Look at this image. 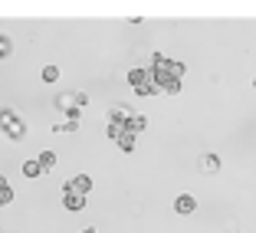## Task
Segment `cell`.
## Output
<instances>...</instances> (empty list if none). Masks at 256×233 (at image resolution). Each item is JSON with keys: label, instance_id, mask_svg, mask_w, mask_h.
Instances as JSON below:
<instances>
[{"label": "cell", "instance_id": "15", "mask_svg": "<svg viewBox=\"0 0 256 233\" xmlns=\"http://www.w3.org/2000/svg\"><path fill=\"white\" fill-rule=\"evenodd\" d=\"M108 138H112V142H118V135H125V125H112V122H108Z\"/></svg>", "mask_w": 256, "mask_h": 233}, {"label": "cell", "instance_id": "21", "mask_svg": "<svg viewBox=\"0 0 256 233\" xmlns=\"http://www.w3.org/2000/svg\"><path fill=\"white\" fill-rule=\"evenodd\" d=\"M236 233H243V230H236Z\"/></svg>", "mask_w": 256, "mask_h": 233}, {"label": "cell", "instance_id": "8", "mask_svg": "<svg viewBox=\"0 0 256 233\" xmlns=\"http://www.w3.org/2000/svg\"><path fill=\"white\" fill-rule=\"evenodd\" d=\"M40 168H43V174L46 171H53V168H56V154H53V151H40Z\"/></svg>", "mask_w": 256, "mask_h": 233}, {"label": "cell", "instance_id": "12", "mask_svg": "<svg viewBox=\"0 0 256 233\" xmlns=\"http://www.w3.org/2000/svg\"><path fill=\"white\" fill-rule=\"evenodd\" d=\"M164 69L174 76V79H181V76H184V62H178V60H168V62H164Z\"/></svg>", "mask_w": 256, "mask_h": 233}, {"label": "cell", "instance_id": "16", "mask_svg": "<svg viewBox=\"0 0 256 233\" xmlns=\"http://www.w3.org/2000/svg\"><path fill=\"white\" fill-rule=\"evenodd\" d=\"M10 200H14V188H4V190H0V204H4V207H7Z\"/></svg>", "mask_w": 256, "mask_h": 233}, {"label": "cell", "instance_id": "9", "mask_svg": "<svg viewBox=\"0 0 256 233\" xmlns=\"http://www.w3.org/2000/svg\"><path fill=\"white\" fill-rule=\"evenodd\" d=\"M200 164H204V171H207V174H217L220 171V158H217V154H204Z\"/></svg>", "mask_w": 256, "mask_h": 233}, {"label": "cell", "instance_id": "13", "mask_svg": "<svg viewBox=\"0 0 256 233\" xmlns=\"http://www.w3.org/2000/svg\"><path fill=\"white\" fill-rule=\"evenodd\" d=\"M10 53H14V43H10V36H4V33H0V60H7Z\"/></svg>", "mask_w": 256, "mask_h": 233}, {"label": "cell", "instance_id": "19", "mask_svg": "<svg viewBox=\"0 0 256 233\" xmlns=\"http://www.w3.org/2000/svg\"><path fill=\"white\" fill-rule=\"evenodd\" d=\"M82 233H96V230H82Z\"/></svg>", "mask_w": 256, "mask_h": 233}, {"label": "cell", "instance_id": "18", "mask_svg": "<svg viewBox=\"0 0 256 233\" xmlns=\"http://www.w3.org/2000/svg\"><path fill=\"white\" fill-rule=\"evenodd\" d=\"M4 188H10V184H7V178H4V174H0V190H4Z\"/></svg>", "mask_w": 256, "mask_h": 233}, {"label": "cell", "instance_id": "17", "mask_svg": "<svg viewBox=\"0 0 256 233\" xmlns=\"http://www.w3.org/2000/svg\"><path fill=\"white\" fill-rule=\"evenodd\" d=\"M138 96H158V89H154V86L148 82V86H144V89H138Z\"/></svg>", "mask_w": 256, "mask_h": 233}, {"label": "cell", "instance_id": "3", "mask_svg": "<svg viewBox=\"0 0 256 233\" xmlns=\"http://www.w3.org/2000/svg\"><path fill=\"white\" fill-rule=\"evenodd\" d=\"M125 79H128V86H132V89L138 92V89H144V86L151 82V72H148V66H132Z\"/></svg>", "mask_w": 256, "mask_h": 233}, {"label": "cell", "instance_id": "6", "mask_svg": "<svg viewBox=\"0 0 256 233\" xmlns=\"http://www.w3.org/2000/svg\"><path fill=\"white\" fill-rule=\"evenodd\" d=\"M62 207H66V210H72V214H79L86 207V197L82 194H62Z\"/></svg>", "mask_w": 256, "mask_h": 233}, {"label": "cell", "instance_id": "1", "mask_svg": "<svg viewBox=\"0 0 256 233\" xmlns=\"http://www.w3.org/2000/svg\"><path fill=\"white\" fill-rule=\"evenodd\" d=\"M0 132H4L10 142H23V138H26V122H23L14 108H0Z\"/></svg>", "mask_w": 256, "mask_h": 233}, {"label": "cell", "instance_id": "11", "mask_svg": "<svg viewBox=\"0 0 256 233\" xmlns=\"http://www.w3.org/2000/svg\"><path fill=\"white\" fill-rule=\"evenodd\" d=\"M40 174H43L40 161H23V178H40Z\"/></svg>", "mask_w": 256, "mask_h": 233}, {"label": "cell", "instance_id": "4", "mask_svg": "<svg viewBox=\"0 0 256 233\" xmlns=\"http://www.w3.org/2000/svg\"><path fill=\"white\" fill-rule=\"evenodd\" d=\"M174 210L181 214V217L194 214V210H197V197H194V194H178V200H174Z\"/></svg>", "mask_w": 256, "mask_h": 233}, {"label": "cell", "instance_id": "20", "mask_svg": "<svg viewBox=\"0 0 256 233\" xmlns=\"http://www.w3.org/2000/svg\"><path fill=\"white\" fill-rule=\"evenodd\" d=\"M253 86H256V76H253Z\"/></svg>", "mask_w": 256, "mask_h": 233}, {"label": "cell", "instance_id": "7", "mask_svg": "<svg viewBox=\"0 0 256 233\" xmlns=\"http://www.w3.org/2000/svg\"><path fill=\"white\" fill-rule=\"evenodd\" d=\"M144 128H148V118H144V115H132V118H128V125H125V132H132V135H138V132H144Z\"/></svg>", "mask_w": 256, "mask_h": 233}, {"label": "cell", "instance_id": "10", "mask_svg": "<svg viewBox=\"0 0 256 233\" xmlns=\"http://www.w3.org/2000/svg\"><path fill=\"white\" fill-rule=\"evenodd\" d=\"M115 144H118L125 154H132V151H135V135H132V132H125V135H118V142H115Z\"/></svg>", "mask_w": 256, "mask_h": 233}, {"label": "cell", "instance_id": "5", "mask_svg": "<svg viewBox=\"0 0 256 233\" xmlns=\"http://www.w3.org/2000/svg\"><path fill=\"white\" fill-rule=\"evenodd\" d=\"M132 115H135V112H132L128 106H112V108H108V122H112V125H128Z\"/></svg>", "mask_w": 256, "mask_h": 233}, {"label": "cell", "instance_id": "14", "mask_svg": "<svg viewBox=\"0 0 256 233\" xmlns=\"http://www.w3.org/2000/svg\"><path fill=\"white\" fill-rule=\"evenodd\" d=\"M60 79V69L56 66H43V82H56Z\"/></svg>", "mask_w": 256, "mask_h": 233}, {"label": "cell", "instance_id": "2", "mask_svg": "<svg viewBox=\"0 0 256 233\" xmlns=\"http://www.w3.org/2000/svg\"><path fill=\"white\" fill-rule=\"evenodd\" d=\"M62 194H92V178L89 174H76L72 180H66V184H62Z\"/></svg>", "mask_w": 256, "mask_h": 233}]
</instances>
